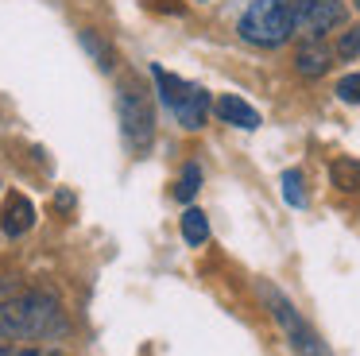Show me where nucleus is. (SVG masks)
Listing matches in <instances>:
<instances>
[{
    "label": "nucleus",
    "mask_w": 360,
    "mask_h": 356,
    "mask_svg": "<svg viewBox=\"0 0 360 356\" xmlns=\"http://www.w3.org/2000/svg\"><path fill=\"white\" fill-rule=\"evenodd\" d=\"M117 113H120V128H124L128 147L143 151L155 136V116H151V105L136 85H120L117 93Z\"/></svg>",
    "instance_id": "20e7f679"
},
{
    "label": "nucleus",
    "mask_w": 360,
    "mask_h": 356,
    "mask_svg": "<svg viewBox=\"0 0 360 356\" xmlns=\"http://www.w3.org/2000/svg\"><path fill=\"white\" fill-rule=\"evenodd\" d=\"M8 356H58L55 348H39V345H24V348H12Z\"/></svg>",
    "instance_id": "a211bd4d"
},
{
    "label": "nucleus",
    "mask_w": 360,
    "mask_h": 356,
    "mask_svg": "<svg viewBox=\"0 0 360 356\" xmlns=\"http://www.w3.org/2000/svg\"><path fill=\"white\" fill-rule=\"evenodd\" d=\"M295 35L290 0H252L240 20V39L252 46H283Z\"/></svg>",
    "instance_id": "f03ea898"
},
{
    "label": "nucleus",
    "mask_w": 360,
    "mask_h": 356,
    "mask_svg": "<svg viewBox=\"0 0 360 356\" xmlns=\"http://www.w3.org/2000/svg\"><path fill=\"white\" fill-rule=\"evenodd\" d=\"M0 224H4V232H8V236H24V232L35 224V205L24 198V193H8Z\"/></svg>",
    "instance_id": "423d86ee"
},
{
    "label": "nucleus",
    "mask_w": 360,
    "mask_h": 356,
    "mask_svg": "<svg viewBox=\"0 0 360 356\" xmlns=\"http://www.w3.org/2000/svg\"><path fill=\"white\" fill-rule=\"evenodd\" d=\"M66 333V317L51 294H20L0 306V337L12 341H51Z\"/></svg>",
    "instance_id": "f257e3e1"
},
{
    "label": "nucleus",
    "mask_w": 360,
    "mask_h": 356,
    "mask_svg": "<svg viewBox=\"0 0 360 356\" xmlns=\"http://www.w3.org/2000/svg\"><path fill=\"white\" fill-rule=\"evenodd\" d=\"M82 46H86L89 54H94V62H97L101 70H112V51H109V46H105L101 39L94 35V31H82Z\"/></svg>",
    "instance_id": "4468645a"
},
{
    "label": "nucleus",
    "mask_w": 360,
    "mask_h": 356,
    "mask_svg": "<svg viewBox=\"0 0 360 356\" xmlns=\"http://www.w3.org/2000/svg\"><path fill=\"white\" fill-rule=\"evenodd\" d=\"M0 294H4V283H0Z\"/></svg>",
    "instance_id": "aec40b11"
},
{
    "label": "nucleus",
    "mask_w": 360,
    "mask_h": 356,
    "mask_svg": "<svg viewBox=\"0 0 360 356\" xmlns=\"http://www.w3.org/2000/svg\"><path fill=\"white\" fill-rule=\"evenodd\" d=\"M337 54L341 58H360V23L352 31H345L341 35V43H337Z\"/></svg>",
    "instance_id": "f3484780"
},
{
    "label": "nucleus",
    "mask_w": 360,
    "mask_h": 356,
    "mask_svg": "<svg viewBox=\"0 0 360 356\" xmlns=\"http://www.w3.org/2000/svg\"><path fill=\"white\" fill-rule=\"evenodd\" d=\"M329 174L341 190H360V159H337L329 167Z\"/></svg>",
    "instance_id": "f8f14e48"
},
{
    "label": "nucleus",
    "mask_w": 360,
    "mask_h": 356,
    "mask_svg": "<svg viewBox=\"0 0 360 356\" xmlns=\"http://www.w3.org/2000/svg\"><path fill=\"white\" fill-rule=\"evenodd\" d=\"M290 15H295V35L321 39L326 31L345 23V4L341 0H295Z\"/></svg>",
    "instance_id": "39448f33"
},
{
    "label": "nucleus",
    "mask_w": 360,
    "mask_h": 356,
    "mask_svg": "<svg viewBox=\"0 0 360 356\" xmlns=\"http://www.w3.org/2000/svg\"><path fill=\"white\" fill-rule=\"evenodd\" d=\"M217 116L225 124H233V128H244V132L259 128V113L248 105V101L236 97V93H225V97L217 101Z\"/></svg>",
    "instance_id": "0eeeda50"
},
{
    "label": "nucleus",
    "mask_w": 360,
    "mask_h": 356,
    "mask_svg": "<svg viewBox=\"0 0 360 356\" xmlns=\"http://www.w3.org/2000/svg\"><path fill=\"white\" fill-rule=\"evenodd\" d=\"M295 70H298L302 77H321V74L329 70V51L318 43V39H310V46H302V51H298Z\"/></svg>",
    "instance_id": "9d476101"
},
{
    "label": "nucleus",
    "mask_w": 360,
    "mask_h": 356,
    "mask_svg": "<svg viewBox=\"0 0 360 356\" xmlns=\"http://www.w3.org/2000/svg\"><path fill=\"white\" fill-rule=\"evenodd\" d=\"M205 113H210V93H205L202 85H190L186 101H182L179 108H174L179 124H182V128H190V132H198V128L205 124Z\"/></svg>",
    "instance_id": "6e6552de"
},
{
    "label": "nucleus",
    "mask_w": 360,
    "mask_h": 356,
    "mask_svg": "<svg viewBox=\"0 0 360 356\" xmlns=\"http://www.w3.org/2000/svg\"><path fill=\"white\" fill-rule=\"evenodd\" d=\"M198 186H202V167H198V163H190V167L182 170L179 186H174V198H179V201H190V198L198 193Z\"/></svg>",
    "instance_id": "ddd939ff"
},
{
    "label": "nucleus",
    "mask_w": 360,
    "mask_h": 356,
    "mask_svg": "<svg viewBox=\"0 0 360 356\" xmlns=\"http://www.w3.org/2000/svg\"><path fill=\"white\" fill-rule=\"evenodd\" d=\"M259 294H264L267 310L275 314V322L283 325V333H287L290 348H295L298 356H329L326 341L318 337V333L310 329V325L302 322V314H298L295 306H290V298L279 291V286H259Z\"/></svg>",
    "instance_id": "7ed1b4c3"
},
{
    "label": "nucleus",
    "mask_w": 360,
    "mask_h": 356,
    "mask_svg": "<svg viewBox=\"0 0 360 356\" xmlns=\"http://www.w3.org/2000/svg\"><path fill=\"white\" fill-rule=\"evenodd\" d=\"M283 198H287V205H306V190H302V174L298 170L283 174Z\"/></svg>",
    "instance_id": "2eb2a0df"
},
{
    "label": "nucleus",
    "mask_w": 360,
    "mask_h": 356,
    "mask_svg": "<svg viewBox=\"0 0 360 356\" xmlns=\"http://www.w3.org/2000/svg\"><path fill=\"white\" fill-rule=\"evenodd\" d=\"M337 97L349 101V105H360V74H345L337 82Z\"/></svg>",
    "instance_id": "dca6fc26"
},
{
    "label": "nucleus",
    "mask_w": 360,
    "mask_h": 356,
    "mask_svg": "<svg viewBox=\"0 0 360 356\" xmlns=\"http://www.w3.org/2000/svg\"><path fill=\"white\" fill-rule=\"evenodd\" d=\"M0 356H8V352H4V348H0Z\"/></svg>",
    "instance_id": "6ab92c4d"
},
{
    "label": "nucleus",
    "mask_w": 360,
    "mask_h": 356,
    "mask_svg": "<svg viewBox=\"0 0 360 356\" xmlns=\"http://www.w3.org/2000/svg\"><path fill=\"white\" fill-rule=\"evenodd\" d=\"M151 77H155V85H159V97H163V105L174 113V108H179L182 101H186V93H190V82H182V77L167 74L163 66H151Z\"/></svg>",
    "instance_id": "1a4fd4ad"
},
{
    "label": "nucleus",
    "mask_w": 360,
    "mask_h": 356,
    "mask_svg": "<svg viewBox=\"0 0 360 356\" xmlns=\"http://www.w3.org/2000/svg\"><path fill=\"white\" fill-rule=\"evenodd\" d=\"M182 240L186 244H205L210 240V221H205L202 209H186L182 213Z\"/></svg>",
    "instance_id": "9b49d317"
}]
</instances>
